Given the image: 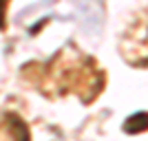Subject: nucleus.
<instances>
[{
    "label": "nucleus",
    "instance_id": "1",
    "mask_svg": "<svg viewBox=\"0 0 148 141\" xmlns=\"http://www.w3.org/2000/svg\"><path fill=\"white\" fill-rule=\"evenodd\" d=\"M5 128L9 130V137H11L13 141H31L27 123L22 121L18 115H13V112H7L5 115Z\"/></svg>",
    "mask_w": 148,
    "mask_h": 141
},
{
    "label": "nucleus",
    "instance_id": "2",
    "mask_svg": "<svg viewBox=\"0 0 148 141\" xmlns=\"http://www.w3.org/2000/svg\"><path fill=\"white\" fill-rule=\"evenodd\" d=\"M148 130V112H135V115H130L126 121H124V132H128V135H139Z\"/></svg>",
    "mask_w": 148,
    "mask_h": 141
}]
</instances>
